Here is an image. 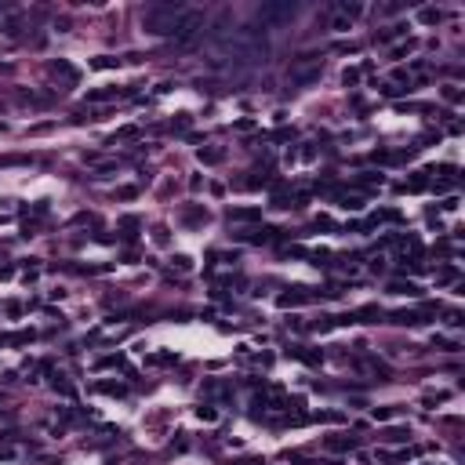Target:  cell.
Segmentation results:
<instances>
[{
	"label": "cell",
	"instance_id": "obj_1",
	"mask_svg": "<svg viewBox=\"0 0 465 465\" xmlns=\"http://www.w3.org/2000/svg\"><path fill=\"white\" fill-rule=\"evenodd\" d=\"M178 15H182V4H149L142 11V26L153 37H171L178 26Z\"/></svg>",
	"mask_w": 465,
	"mask_h": 465
},
{
	"label": "cell",
	"instance_id": "obj_2",
	"mask_svg": "<svg viewBox=\"0 0 465 465\" xmlns=\"http://www.w3.org/2000/svg\"><path fill=\"white\" fill-rule=\"evenodd\" d=\"M204 29H207V15L204 11H200V8H182L171 40L178 44V48H189V44H196L200 37H204Z\"/></svg>",
	"mask_w": 465,
	"mask_h": 465
},
{
	"label": "cell",
	"instance_id": "obj_3",
	"mask_svg": "<svg viewBox=\"0 0 465 465\" xmlns=\"http://www.w3.org/2000/svg\"><path fill=\"white\" fill-rule=\"evenodd\" d=\"M320 73H323V55H302L298 62H291L287 80L294 87H309V84L320 80Z\"/></svg>",
	"mask_w": 465,
	"mask_h": 465
},
{
	"label": "cell",
	"instance_id": "obj_4",
	"mask_svg": "<svg viewBox=\"0 0 465 465\" xmlns=\"http://www.w3.org/2000/svg\"><path fill=\"white\" fill-rule=\"evenodd\" d=\"M294 15H298V4H294V0H273V4L258 8V22H262V29L266 26H284V22L294 19Z\"/></svg>",
	"mask_w": 465,
	"mask_h": 465
},
{
	"label": "cell",
	"instance_id": "obj_5",
	"mask_svg": "<svg viewBox=\"0 0 465 465\" xmlns=\"http://www.w3.org/2000/svg\"><path fill=\"white\" fill-rule=\"evenodd\" d=\"M258 214H262L258 207H232V211H229V218H232V222H255Z\"/></svg>",
	"mask_w": 465,
	"mask_h": 465
},
{
	"label": "cell",
	"instance_id": "obj_6",
	"mask_svg": "<svg viewBox=\"0 0 465 465\" xmlns=\"http://www.w3.org/2000/svg\"><path fill=\"white\" fill-rule=\"evenodd\" d=\"M51 73H55V76H66L69 84L76 80V76H80V73H76V69L69 66V62H62V58H58V62H51Z\"/></svg>",
	"mask_w": 465,
	"mask_h": 465
},
{
	"label": "cell",
	"instance_id": "obj_7",
	"mask_svg": "<svg viewBox=\"0 0 465 465\" xmlns=\"http://www.w3.org/2000/svg\"><path fill=\"white\" fill-rule=\"evenodd\" d=\"M389 320H393V323H425L422 313H414V309H400V313H393Z\"/></svg>",
	"mask_w": 465,
	"mask_h": 465
},
{
	"label": "cell",
	"instance_id": "obj_8",
	"mask_svg": "<svg viewBox=\"0 0 465 465\" xmlns=\"http://www.w3.org/2000/svg\"><path fill=\"white\" fill-rule=\"evenodd\" d=\"M382 440H385V443H407V440H411V429H385Z\"/></svg>",
	"mask_w": 465,
	"mask_h": 465
},
{
	"label": "cell",
	"instance_id": "obj_9",
	"mask_svg": "<svg viewBox=\"0 0 465 465\" xmlns=\"http://www.w3.org/2000/svg\"><path fill=\"white\" fill-rule=\"evenodd\" d=\"M305 298H309V294H305L302 287H294L291 294H280V305H284V309H287V305H302Z\"/></svg>",
	"mask_w": 465,
	"mask_h": 465
},
{
	"label": "cell",
	"instance_id": "obj_10",
	"mask_svg": "<svg viewBox=\"0 0 465 465\" xmlns=\"http://www.w3.org/2000/svg\"><path fill=\"white\" fill-rule=\"evenodd\" d=\"M327 447H331V451H353L356 440L353 436H338V440H327Z\"/></svg>",
	"mask_w": 465,
	"mask_h": 465
},
{
	"label": "cell",
	"instance_id": "obj_11",
	"mask_svg": "<svg viewBox=\"0 0 465 465\" xmlns=\"http://www.w3.org/2000/svg\"><path fill=\"white\" fill-rule=\"evenodd\" d=\"M117 95H120L117 87H105V91H91L87 98H91V102H109V98H117Z\"/></svg>",
	"mask_w": 465,
	"mask_h": 465
},
{
	"label": "cell",
	"instance_id": "obj_12",
	"mask_svg": "<svg viewBox=\"0 0 465 465\" xmlns=\"http://www.w3.org/2000/svg\"><path fill=\"white\" fill-rule=\"evenodd\" d=\"M407 33V26H389V29H382V33H378V40L385 44V40H393V37H404Z\"/></svg>",
	"mask_w": 465,
	"mask_h": 465
},
{
	"label": "cell",
	"instance_id": "obj_13",
	"mask_svg": "<svg viewBox=\"0 0 465 465\" xmlns=\"http://www.w3.org/2000/svg\"><path fill=\"white\" fill-rule=\"evenodd\" d=\"M222 157H225L222 149H200V160H204V164H218Z\"/></svg>",
	"mask_w": 465,
	"mask_h": 465
},
{
	"label": "cell",
	"instance_id": "obj_14",
	"mask_svg": "<svg viewBox=\"0 0 465 465\" xmlns=\"http://www.w3.org/2000/svg\"><path fill=\"white\" fill-rule=\"evenodd\" d=\"M117 62H120V58H113V55H102V58H95V62H91V66H95V69H109V66H117Z\"/></svg>",
	"mask_w": 465,
	"mask_h": 465
},
{
	"label": "cell",
	"instance_id": "obj_15",
	"mask_svg": "<svg viewBox=\"0 0 465 465\" xmlns=\"http://www.w3.org/2000/svg\"><path fill=\"white\" fill-rule=\"evenodd\" d=\"M440 19H443V15H440L436 8H422V22H429V26H432V22H440Z\"/></svg>",
	"mask_w": 465,
	"mask_h": 465
},
{
	"label": "cell",
	"instance_id": "obj_16",
	"mask_svg": "<svg viewBox=\"0 0 465 465\" xmlns=\"http://www.w3.org/2000/svg\"><path fill=\"white\" fill-rule=\"evenodd\" d=\"M393 294H418L414 284H393Z\"/></svg>",
	"mask_w": 465,
	"mask_h": 465
},
{
	"label": "cell",
	"instance_id": "obj_17",
	"mask_svg": "<svg viewBox=\"0 0 465 465\" xmlns=\"http://www.w3.org/2000/svg\"><path fill=\"white\" fill-rule=\"evenodd\" d=\"M407 189H411V193H418V189H425V175H414V178L407 182Z\"/></svg>",
	"mask_w": 465,
	"mask_h": 465
},
{
	"label": "cell",
	"instance_id": "obj_18",
	"mask_svg": "<svg viewBox=\"0 0 465 465\" xmlns=\"http://www.w3.org/2000/svg\"><path fill=\"white\" fill-rule=\"evenodd\" d=\"M196 414H200V418H204V422H214V418H218V411H214V407H200Z\"/></svg>",
	"mask_w": 465,
	"mask_h": 465
},
{
	"label": "cell",
	"instance_id": "obj_19",
	"mask_svg": "<svg viewBox=\"0 0 465 465\" xmlns=\"http://www.w3.org/2000/svg\"><path fill=\"white\" fill-rule=\"evenodd\" d=\"M356 80H360V69H345V87H356Z\"/></svg>",
	"mask_w": 465,
	"mask_h": 465
}]
</instances>
